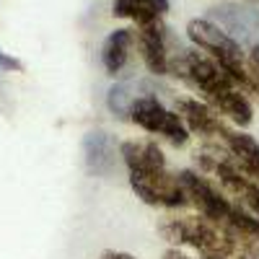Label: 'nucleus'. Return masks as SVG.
<instances>
[{
	"instance_id": "12",
	"label": "nucleus",
	"mask_w": 259,
	"mask_h": 259,
	"mask_svg": "<svg viewBox=\"0 0 259 259\" xmlns=\"http://www.w3.org/2000/svg\"><path fill=\"white\" fill-rule=\"evenodd\" d=\"M168 11V0H114L112 13L117 18H130L138 26L161 21Z\"/></svg>"
},
{
	"instance_id": "16",
	"label": "nucleus",
	"mask_w": 259,
	"mask_h": 259,
	"mask_svg": "<svg viewBox=\"0 0 259 259\" xmlns=\"http://www.w3.org/2000/svg\"><path fill=\"white\" fill-rule=\"evenodd\" d=\"M246 65H249L251 83H254V94H259V45L251 47V52H249V57H246Z\"/></svg>"
},
{
	"instance_id": "5",
	"label": "nucleus",
	"mask_w": 259,
	"mask_h": 259,
	"mask_svg": "<svg viewBox=\"0 0 259 259\" xmlns=\"http://www.w3.org/2000/svg\"><path fill=\"white\" fill-rule=\"evenodd\" d=\"M187 36L194 41V47L205 52L210 60H215L221 68L241 85L244 94H254V83L249 75V65L241 45L231 34H226L221 26H215L207 18H194L187 24Z\"/></svg>"
},
{
	"instance_id": "11",
	"label": "nucleus",
	"mask_w": 259,
	"mask_h": 259,
	"mask_svg": "<svg viewBox=\"0 0 259 259\" xmlns=\"http://www.w3.org/2000/svg\"><path fill=\"white\" fill-rule=\"evenodd\" d=\"M221 148H226L228 153H231V158L239 163L251 179L259 182V143L251 135L228 130V135L223 138V145Z\"/></svg>"
},
{
	"instance_id": "15",
	"label": "nucleus",
	"mask_w": 259,
	"mask_h": 259,
	"mask_svg": "<svg viewBox=\"0 0 259 259\" xmlns=\"http://www.w3.org/2000/svg\"><path fill=\"white\" fill-rule=\"evenodd\" d=\"M215 16H221V29L228 34H239V36H249L256 29V16L251 11H241V8H215Z\"/></svg>"
},
{
	"instance_id": "10",
	"label": "nucleus",
	"mask_w": 259,
	"mask_h": 259,
	"mask_svg": "<svg viewBox=\"0 0 259 259\" xmlns=\"http://www.w3.org/2000/svg\"><path fill=\"white\" fill-rule=\"evenodd\" d=\"M83 153H85V168L94 177H112L117 168V148L114 140L104 130H91L83 140Z\"/></svg>"
},
{
	"instance_id": "1",
	"label": "nucleus",
	"mask_w": 259,
	"mask_h": 259,
	"mask_svg": "<svg viewBox=\"0 0 259 259\" xmlns=\"http://www.w3.org/2000/svg\"><path fill=\"white\" fill-rule=\"evenodd\" d=\"M168 73L179 75L189 89L197 91L212 112H218L244 127L251 122V104L244 89L205 52L200 50L177 52L168 62Z\"/></svg>"
},
{
	"instance_id": "18",
	"label": "nucleus",
	"mask_w": 259,
	"mask_h": 259,
	"mask_svg": "<svg viewBox=\"0 0 259 259\" xmlns=\"http://www.w3.org/2000/svg\"><path fill=\"white\" fill-rule=\"evenodd\" d=\"M99 259H135V256L127 254V251H104Z\"/></svg>"
},
{
	"instance_id": "6",
	"label": "nucleus",
	"mask_w": 259,
	"mask_h": 259,
	"mask_svg": "<svg viewBox=\"0 0 259 259\" xmlns=\"http://www.w3.org/2000/svg\"><path fill=\"white\" fill-rule=\"evenodd\" d=\"M197 163H200V168L205 171V174H212L215 179H218L221 189L236 205H241L246 212H251L259 221V182L251 179L231 156H226L223 148L212 145V148L200 150Z\"/></svg>"
},
{
	"instance_id": "4",
	"label": "nucleus",
	"mask_w": 259,
	"mask_h": 259,
	"mask_svg": "<svg viewBox=\"0 0 259 259\" xmlns=\"http://www.w3.org/2000/svg\"><path fill=\"white\" fill-rule=\"evenodd\" d=\"M189 202L200 210L205 221L221 226L236 236H246V239L259 244V221L251 212H246L241 205H236L223 189H218L210 179L194 174V171H182L177 174Z\"/></svg>"
},
{
	"instance_id": "9",
	"label": "nucleus",
	"mask_w": 259,
	"mask_h": 259,
	"mask_svg": "<svg viewBox=\"0 0 259 259\" xmlns=\"http://www.w3.org/2000/svg\"><path fill=\"white\" fill-rule=\"evenodd\" d=\"M135 39H138V47L143 52L148 70L156 73V75H166L168 62H171V52H168V34H166L163 21H153V24L140 26Z\"/></svg>"
},
{
	"instance_id": "19",
	"label": "nucleus",
	"mask_w": 259,
	"mask_h": 259,
	"mask_svg": "<svg viewBox=\"0 0 259 259\" xmlns=\"http://www.w3.org/2000/svg\"><path fill=\"white\" fill-rule=\"evenodd\" d=\"M161 259H192V256L182 254L179 249H168V251H163V256H161Z\"/></svg>"
},
{
	"instance_id": "17",
	"label": "nucleus",
	"mask_w": 259,
	"mask_h": 259,
	"mask_svg": "<svg viewBox=\"0 0 259 259\" xmlns=\"http://www.w3.org/2000/svg\"><path fill=\"white\" fill-rule=\"evenodd\" d=\"M3 70H21V62L8 57L6 52H0V73H3Z\"/></svg>"
},
{
	"instance_id": "2",
	"label": "nucleus",
	"mask_w": 259,
	"mask_h": 259,
	"mask_svg": "<svg viewBox=\"0 0 259 259\" xmlns=\"http://www.w3.org/2000/svg\"><path fill=\"white\" fill-rule=\"evenodd\" d=\"M119 153L130 171L133 192L153 207L177 210L189 202L187 192L177 174H171L161 148L148 140H124L119 145Z\"/></svg>"
},
{
	"instance_id": "3",
	"label": "nucleus",
	"mask_w": 259,
	"mask_h": 259,
	"mask_svg": "<svg viewBox=\"0 0 259 259\" xmlns=\"http://www.w3.org/2000/svg\"><path fill=\"white\" fill-rule=\"evenodd\" d=\"M158 233L171 244L194 249L202 259H259L256 241L236 236L197 215L166 218L158 223Z\"/></svg>"
},
{
	"instance_id": "14",
	"label": "nucleus",
	"mask_w": 259,
	"mask_h": 259,
	"mask_svg": "<svg viewBox=\"0 0 259 259\" xmlns=\"http://www.w3.org/2000/svg\"><path fill=\"white\" fill-rule=\"evenodd\" d=\"M143 94H153L148 89V83H143V80L119 83V85H114V89L109 91L106 104H109V109H112V114L117 119H130V106H133V101L140 99Z\"/></svg>"
},
{
	"instance_id": "20",
	"label": "nucleus",
	"mask_w": 259,
	"mask_h": 259,
	"mask_svg": "<svg viewBox=\"0 0 259 259\" xmlns=\"http://www.w3.org/2000/svg\"><path fill=\"white\" fill-rule=\"evenodd\" d=\"M249 3H259V0H249Z\"/></svg>"
},
{
	"instance_id": "8",
	"label": "nucleus",
	"mask_w": 259,
	"mask_h": 259,
	"mask_svg": "<svg viewBox=\"0 0 259 259\" xmlns=\"http://www.w3.org/2000/svg\"><path fill=\"white\" fill-rule=\"evenodd\" d=\"M177 109H179V117H182L184 127H189L194 135H200V138L215 143V148L223 145V138L228 135L231 127H226L223 119L215 114L207 104H200L194 99H179Z\"/></svg>"
},
{
	"instance_id": "7",
	"label": "nucleus",
	"mask_w": 259,
	"mask_h": 259,
	"mask_svg": "<svg viewBox=\"0 0 259 259\" xmlns=\"http://www.w3.org/2000/svg\"><path fill=\"white\" fill-rule=\"evenodd\" d=\"M130 122H135L138 127L148 130L153 135L171 140L174 145H184L189 138L182 117L174 114L171 109H166L153 94H143L140 99L133 101V106H130Z\"/></svg>"
},
{
	"instance_id": "13",
	"label": "nucleus",
	"mask_w": 259,
	"mask_h": 259,
	"mask_svg": "<svg viewBox=\"0 0 259 259\" xmlns=\"http://www.w3.org/2000/svg\"><path fill=\"white\" fill-rule=\"evenodd\" d=\"M133 41L135 34L130 29H117L109 36L104 39V47H101V62H104V70L109 75H117L130 57V50H133Z\"/></svg>"
}]
</instances>
